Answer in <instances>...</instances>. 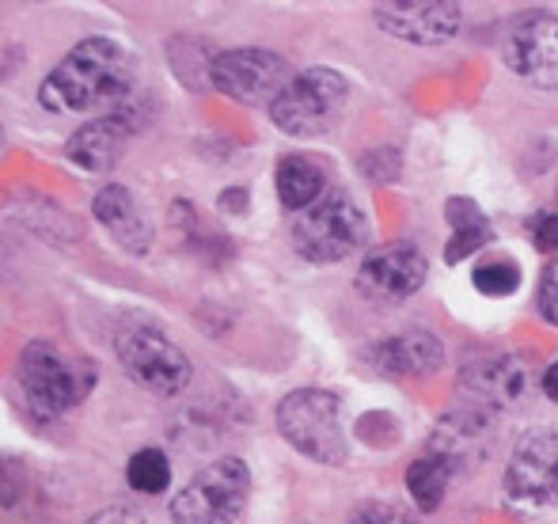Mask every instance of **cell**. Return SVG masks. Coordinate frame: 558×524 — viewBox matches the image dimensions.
<instances>
[{
  "instance_id": "23",
  "label": "cell",
  "mask_w": 558,
  "mask_h": 524,
  "mask_svg": "<svg viewBox=\"0 0 558 524\" xmlns=\"http://www.w3.org/2000/svg\"><path fill=\"white\" fill-rule=\"evenodd\" d=\"M345 524H418L407 510H399V505L391 502H361L357 510L350 513V521Z\"/></svg>"
},
{
  "instance_id": "6",
  "label": "cell",
  "mask_w": 558,
  "mask_h": 524,
  "mask_svg": "<svg viewBox=\"0 0 558 524\" xmlns=\"http://www.w3.org/2000/svg\"><path fill=\"white\" fill-rule=\"evenodd\" d=\"M251 495V467L240 456L206 464L168 505L171 524H235Z\"/></svg>"
},
{
  "instance_id": "9",
  "label": "cell",
  "mask_w": 558,
  "mask_h": 524,
  "mask_svg": "<svg viewBox=\"0 0 558 524\" xmlns=\"http://www.w3.org/2000/svg\"><path fill=\"white\" fill-rule=\"evenodd\" d=\"M501 487L509 502L532 505V510L558 502V429L536 426L517 437Z\"/></svg>"
},
{
  "instance_id": "1",
  "label": "cell",
  "mask_w": 558,
  "mask_h": 524,
  "mask_svg": "<svg viewBox=\"0 0 558 524\" xmlns=\"http://www.w3.org/2000/svg\"><path fill=\"white\" fill-rule=\"evenodd\" d=\"M133 88V53L107 35L76 42L38 84V103L46 111H92L114 107Z\"/></svg>"
},
{
  "instance_id": "14",
  "label": "cell",
  "mask_w": 558,
  "mask_h": 524,
  "mask_svg": "<svg viewBox=\"0 0 558 524\" xmlns=\"http://www.w3.org/2000/svg\"><path fill=\"white\" fill-rule=\"evenodd\" d=\"M368 365L376 373H384V377H403V380L434 377L445 365V346L429 331H403L376 342L368 350Z\"/></svg>"
},
{
  "instance_id": "24",
  "label": "cell",
  "mask_w": 558,
  "mask_h": 524,
  "mask_svg": "<svg viewBox=\"0 0 558 524\" xmlns=\"http://www.w3.org/2000/svg\"><path fill=\"white\" fill-rule=\"evenodd\" d=\"M536 308H539V316H544L547 324H555V327H558V255L544 266V273H539Z\"/></svg>"
},
{
  "instance_id": "4",
  "label": "cell",
  "mask_w": 558,
  "mask_h": 524,
  "mask_svg": "<svg viewBox=\"0 0 558 524\" xmlns=\"http://www.w3.org/2000/svg\"><path fill=\"white\" fill-rule=\"evenodd\" d=\"M365 232H368V217L357 206L350 191L331 186L316 206H308L304 214L293 217V247L301 259L316 263V266H331L350 259L353 252L365 247Z\"/></svg>"
},
{
  "instance_id": "21",
  "label": "cell",
  "mask_w": 558,
  "mask_h": 524,
  "mask_svg": "<svg viewBox=\"0 0 558 524\" xmlns=\"http://www.w3.org/2000/svg\"><path fill=\"white\" fill-rule=\"evenodd\" d=\"M125 479L137 495H160L171 483V460L163 456V449H137L130 456V467H125Z\"/></svg>"
},
{
  "instance_id": "16",
  "label": "cell",
  "mask_w": 558,
  "mask_h": 524,
  "mask_svg": "<svg viewBox=\"0 0 558 524\" xmlns=\"http://www.w3.org/2000/svg\"><path fill=\"white\" fill-rule=\"evenodd\" d=\"M92 214H96V221L111 232V240L122 247V252H130V255L148 252L153 229H148L145 214H141L130 186H122V183L104 186V191L96 194V202H92Z\"/></svg>"
},
{
  "instance_id": "8",
  "label": "cell",
  "mask_w": 558,
  "mask_h": 524,
  "mask_svg": "<svg viewBox=\"0 0 558 524\" xmlns=\"http://www.w3.org/2000/svg\"><path fill=\"white\" fill-rule=\"evenodd\" d=\"M209 84L221 96L235 99L243 107H274L278 96L296 81L293 65L281 53L243 46V50H225L209 61Z\"/></svg>"
},
{
  "instance_id": "18",
  "label": "cell",
  "mask_w": 558,
  "mask_h": 524,
  "mask_svg": "<svg viewBox=\"0 0 558 524\" xmlns=\"http://www.w3.org/2000/svg\"><path fill=\"white\" fill-rule=\"evenodd\" d=\"M445 221H448V229H452V236H448V244H445L448 266L471 259V255L483 252L494 240L490 217H486L483 209H478V202L468 198V194H452V198L445 202Z\"/></svg>"
},
{
  "instance_id": "26",
  "label": "cell",
  "mask_w": 558,
  "mask_h": 524,
  "mask_svg": "<svg viewBox=\"0 0 558 524\" xmlns=\"http://www.w3.org/2000/svg\"><path fill=\"white\" fill-rule=\"evenodd\" d=\"M84 524H145V517L133 505H107V510H99L96 517Z\"/></svg>"
},
{
  "instance_id": "5",
  "label": "cell",
  "mask_w": 558,
  "mask_h": 524,
  "mask_svg": "<svg viewBox=\"0 0 558 524\" xmlns=\"http://www.w3.org/2000/svg\"><path fill=\"white\" fill-rule=\"evenodd\" d=\"M350 103V81L345 73L327 65H312L296 73V81L278 96L270 107V122L286 137H316V133L331 130Z\"/></svg>"
},
{
  "instance_id": "13",
  "label": "cell",
  "mask_w": 558,
  "mask_h": 524,
  "mask_svg": "<svg viewBox=\"0 0 558 524\" xmlns=\"http://www.w3.org/2000/svg\"><path fill=\"white\" fill-rule=\"evenodd\" d=\"M529 388V373H524V362L513 354H490L471 362L468 369L460 373V392L468 399L471 411L483 414H501L506 406H513L517 399Z\"/></svg>"
},
{
  "instance_id": "10",
  "label": "cell",
  "mask_w": 558,
  "mask_h": 524,
  "mask_svg": "<svg viewBox=\"0 0 558 524\" xmlns=\"http://www.w3.org/2000/svg\"><path fill=\"white\" fill-rule=\"evenodd\" d=\"M429 278L426 255L411 244V240H388V244L365 252V259L357 266V293L368 301L399 304L407 296H414Z\"/></svg>"
},
{
  "instance_id": "19",
  "label": "cell",
  "mask_w": 558,
  "mask_h": 524,
  "mask_svg": "<svg viewBox=\"0 0 558 524\" xmlns=\"http://www.w3.org/2000/svg\"><path fill=\"white\" fill-rule=\"evenodd\" d=\"M274 183H278V198L289 214H304L308 206H316L331 186H327L324 163L316 156L304 153H289L281 156L278 171H274Z\"/></svg>"
},
{
  "instance_id": "11",
  "label": "cell",
  "mask_w": 558,
  "mask_h": 524,
  "mask_svg": "<svg viewBox=\"0 0 558 524\" xmlns=\"http://www.w3.org/2000/svg\"><path fill=\"white\" fill-rule=\"evenodd\" d=\"M506 65L536 92L558 88V15H529L506 38Z\"/></svg>"
},
{
  "instance_id": "17",
  "label": "cell",
  "mask_w": 558,
  "mask_h": 524,
  "mask_svg": "<svg viewBox=\"0 0 558 524\" xmlns=\"http://www.w3.org/2000/svg\"><path fill=\"white\" fill-rule=\"evenodd\" d=\"M486 449H490V444H486V414L471 411V406H460V411L441 418V426H437V434H434V444H429V452L448 460L452 472L478 464V460L486 456Z\"/></svg>"
},
{
  "instance_id": "28",
  "label": "cell",
  "mask_w": 558,
  "mask_h": 524,
  "mask_svg": "<svg viewBox=\"0 0 558 524\" xmlns=\"http://www.w3.org/2000/svg\"><path fill=\"white\" fill-rule=\"evenodd\" d=\"M544 395L558 403V362L547 365V373H544Z\"/></svg>"
},
{
  "instance_id": "15",
  "label": "cell",
  "mask_w": 558,
  "mask_h": 524,
  "mask_svg": "<svg viewBox=\"0 0 558 524\" xmlns=\"http://www.w3.org/2000/svg\"><path fill=\"white\" fill-rule=\"evenodd\" d=\"M130 137H133V122L125 114H104V119L84 122L65 141V156L81 171H107L125 153Z\"/></svg>"
},
{
  "instance_id": "12",
  "label": "cell",
  "mask_w": 558,
  "mask_h": 524,
  "mask_svg": "<svg viewBox=\"0 0 558 524\" xmlns=\"http://www.w3.org/2000/svg\"><path fill=\"white\" fill-rule=\"evenodd\" d=\"M373 23L399 42L441 46L460 35L463 8L445 4V0H399V4H376Z\"/></svg>"
},
{
  "instance_id": "27",
  "label": "cell",
  "mask_w": 558,
  "mask_h": 524,
  "mask_svg": "<svg viewBox=\"0 0 558 524\" xmlns=\"http://www.w3.org/2000/svg\"><path fill=\"white\" fill-rule=\"evenodd\" d=\"M225 209H232V214H240V209H247V191H225Z\"/></svg>"
},
{
  "instance_id": "20",
  "label": "cell",
  "mask_w": 558,
  "mask_h": 524,
  "mask_svg": "<svg viewBox=\"0 0 558 524\" xmlns=\"http://www.w3.org/2000/svg\"><path fill=\"white\" fill-rule=\"evenodd\" d=\"M452 464L441 456H434V452H426V456H418L411 467H407V490H411L414 505L426 513L441 510L445 495H448V483H452Z\"/></svg>"
},
{
  "instance_id": "7",
  "label": "cell",
  "mask_w": 558,
  "mask_h": 524,
  "mask_svg": "<svg viewBox=\"0 0 558 524\" xmlns=\"http://www.w3.org/2000/svg\"><path fill=\"white\" fill-rule=\"evenodd\" d=\"M114 350L125 377L153 395H179L194 377L191 357L153 324H130L118 334Z\"/></svg>"
},
{
  "instance_id": "25",
  "label": "cell",
  "mask_w": 558,
  "mask_h": 524,
  "mask_svg": "<svg viewBox=\"0 0 558 524\" xmlns=\"http://www.w3.org/2000/svg\"><path fill=\"white\" fill-rule=\"evenodd\" d=\"M529 236H532V247L544 255H558V214H536L529 221Z\"/></svg>"
},
{
  "instance_id": "22",
  "label": "cell",
  "mask_w": 558,
  "mask_h": 524,
  "mask_svg": "<svg viewBox=\"0 0 558 524\" xmlns=\"http://www.w3.org/2000/svg\"><path fill=\"white\" fill-rule=\"evenodd\" d=\"M471 281L483 296H513L521 289V266L506 255H494V259H483L471 270Z\"/></svg>"
},
{
  "instance_id": "2",
  "label": "cell",
  "mask_w": 558,
  "mask_h": 524,
  "mask_svg": "<svg viewBox=\"0 0 558 524\" xmlns=\"http://www.w3.org/2000/svg\"><path fill=\"white\" fill-rule=\"evenodd\" d=\"M15 380H20V392L31 411L53 418V414L73 411L76 403L88 399V392L96 388V365L53 346V342L35 339L15 357Z\"/></svg>"
},
{
  "instance_id": "3",
  "label": "cell",
  "mask_w": 558,
  "mask_h": 524,
  "mask_svg": "<svg viewBox=\"0 0 558 524\" xmlns=\"http://www.w3.org/2000/svg\"><path fill=\"white\" fill-rule=\"evenodd\" d=\"M278 434L289 449L327 467H342L350 460V441L342 426V403L324 388H296L278 403Z\"/></svg>"
}]
</instances>
